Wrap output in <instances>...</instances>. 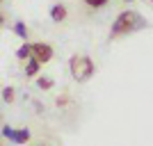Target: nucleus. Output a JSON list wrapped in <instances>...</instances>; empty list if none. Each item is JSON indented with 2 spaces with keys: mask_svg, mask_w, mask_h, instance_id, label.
<instances>
[{
  "mask_svg": "<svg viewBox=\"0 0 153 146\" xmlns=\"http://www.w3.org/2000/svg\"><path fill=\"white\" fill-rule=\"evenodd\" d=\"M144 19H142L137 12H121L117 16V21L112 23V37H121V34H128V32L137 30V27H144Z\"/></svg>",
  "mask_w": 153,
  "mask_h": 146,
  "instance_id": "obj_1",
  "label": "nucleus"
},
{
  "mask_svg": "<svg viewBox=\"0 0 153 146\" xmlns=\"http://www.w3.org/2000/svg\"><path fill=\"white\" fill-rule=\"evenodd\" d=\"M71 73H73V78L78 82H85L94 73V64H91V59L87 55H73L71 57Z\"/></svg>",
  "mask_w": 153,
  "mask_h": 146,
  "instance_id": "obj_2",
  "label": "nucleus"
},
{
  "mask_svg": "<svg viewBox=\"0 0 153 146\" xmlns=\"http://www.w3.org/2000/svg\"><path fill=\"white\" fill-rule=\"evenodd\" d=\"M2 135H5L7 139H12L14 144H25V142L30 139V130H27V128H23V130H14V128L5 126V128H2Z\"/></svg>",
  "mask_w": 153,
  "mask_h": 146,
  "instance_id": "obj_3",
  "label": "nucleus"
},
{
  "mask_svg": "<svg viewBox=\"0 0 153 146\" xmlns=\"http://www.w3.org/2000/svg\"><path fill=\"white\" fill-rule=\"evenodd\" d=\"M32 57H37L39 62L44 64L53 57V48L48 44H32Z\"/></svg>",
  "mask_w": 153,
  "mask_h": 146,
  "instance_id": "obj_4",
  "label": "nucleus"
},
{
  "mask_svg": "<svg viewBox=\"0 0 153 146\" xmlns=\"http://www.w3.org/2000/svg\"><path fill=\"white\" fill-rule=\"evenodd\" d=\"M51 19L55 21V23H62V21L66 19V7L64 5H55L51 9Z\"/></svg>",
  "mask_w": 153,
  "mask_h": 146,
  "instance_id": "obj_5",
  "label": "nucleus"
},
{
  "mask_svg": "<svg viewBox=\"0 0 153 146\" xmlns=\"http://www.w3.org/2000/svg\"><path fill=\"white\" fill-rule=\"evenodd\" d=\"M39 64H41V62H39L37 57H30V59H27V66H25V73H27V76H37Z\"/></svg>",
  "mask_w": 153,
  "mask_h": 146,
  "instance_id": "obj_6",
  "label": "nucleus"
},
{
  "mask_svg": "<svg viewBox=\"0 0 153 146\" xmlns=\"http://www.w3.org/2000/svg\"><path fill=\"white\" fill-rule=\"evenodd\" d=\"M16 57H19V59H30L32 57V46H21V48H19V50H16Z\"/></svg>",
  "mask_w": 153,
  "mask_h": 146,
  "instance_id": "obj_7",
  "label": "nucleus"
},
{
  "mask_svg": "<svg viewBox=\"0 0 153 146\" xmlns=\"http://www.w3.org/2000/svg\"><path fill=\"white\" fill-rule=\"evenodd\" d=\"M14 32H16L21 39H25V37H27V30H25V25H23V23H16V25H14Z\"/></svg>",
  "mask_w": 153,
  "mask_h": 146,
  "instance_id": "obj_8",
  "label": "nucleus"
},
{
  "mask_svg": "<svg viewBox=\"0 0 153 146\" xmlns=\"http://www.w3.org/2000/svg\"><path fill=\"white\" fill-rule=\"evenodd\" d=\"M2 98H5V101H12V98H14V89L5 87V89H2Z\"/></svg>",
  "mask_w": 153,
  "mask_h": 146,
  "instance_id": "obj_9",
  "label": "nucleus"
},
{
  "mask_svg": "<svg viewBox=\"0 0 153 146\" xmlns=\"http://www.w3.org/2000/svg\"><path fill=\"white\" fill-rule=\"evenodd\" d=\"M89 7H103V5H108V0H85Z\"/></svg>",
  "mask_w": 153,
  "mask_h": 146,
  "instance_id": "obj_10",
  "label": "nucleus"
},
{
  "mask_svg": "<svg viewBox=\"0 0 153 146\" xmlns=\"http://www.w3.org/2000/svg\"><path fill=\"white\" fill-rule=\"evenodd\" d=\"M39 87H41V89H51V87H53V80H48V78H41V80H39Z\"/></svg>",
  "mask_w": 153,
  "mask_h": 146,
  "instance_id": "obj_11",
  "label": "nucleus"
},
{
  "mask_svg": "<svg viewBox=\"0 0 153 146\" xmlns=\"http://www.w3.org/2000/svg\"><path fill=\"white\" fill-rule=\"evenodd\" d=\"M126 2H130V0H126Z\"/></svg>",
  "mask_w": 153,
  "mask_h": 146,
  "instance_id": "obj_12",
  "label": "nucleus"
}]
</instances>
